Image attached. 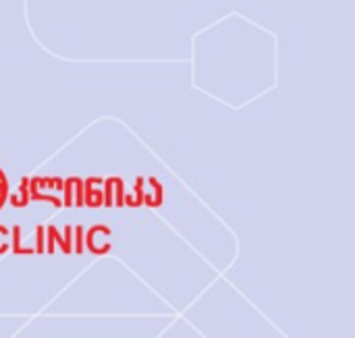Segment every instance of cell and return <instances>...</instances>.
I'll return each instance as SVG.
<instances>
[{"instance_id":"6da1fadb","label":"cell","mask_w":355,"mask_h":338,"mask_svg":"<svg viewBox=\"0 0 355 338\" xmlns=\"http://www.w3.org/2000/svg\"><path fill=\"white\" fill-rule=\"evenodd\" d=\"M102 197H104L102 204H106L108 208H112V206L121 208L125 204V199H123V181L121 179H108L106 189L102 191Z\"/></svg>"},{"instance_id":"7a4b0ae2","label":"cell","mask_w":355,"mask_h":338,"mask_svg":"<svg viewBox=\"0 0 355 338\" xmlns=\"http://www.w3.org/2000/svg\"><path fill=\"white\" fill-rule=\"evenodd\" d=\"M102 179H87L85 181V191H83V204L89 208H98L102 206L104 197H102Z\"/></svg>"},{"instance_id":"3957f363","label":"cell","mask_w":355,"mask_h":338,"mask_svg":"<svg viewBox=\"0 0 355 338\" xmlns=\"http://www.w3.org/2000/svg\"><path fill=\"white\" fill-rule=\"evenodd\" d=\"M146 183H148L150 191L141 189V204H146L150 208H158L162 204V185L156 179H148Z\"/></svg>"},{"instance_id":"277c9868","label":"cell","mask_w":355,"mask_h":338,"mask_svg":"<svg viewBox=\"0 0 355 338\" xmlns=\"http://www.w3.org/2000/svg\"><path fill=\"white\" fill-rule=\"evenodd\" d=\"M6 197H8V181H6L4 172L0 170V208L4 206Z\"/></svg>"},{"instance_id":"5b68a950","label":"cell","mask_w":355,"mask_h":338,"mask_svg":"<svg viewBox=\"0 0 355 338\" xmlns=\"http://www.w3.org/2000/svg\"><path fill=\"white\" fill-rule=\"evenodd\" d=\"M8 249V235H6V229L0 226V254H4Z\"/></svg>"},{"instance_id":"8992f818","label":"cell","mask_w":355,"mask_h":338,"mask_svg":"<svg viewBox=\"0 0 355 338\" xmlns=\"http://www.w3.org/2000/svg\"><path fill=\"white\" fill-rule=\"evenodd\" d=\"M75 231H77V254H81V231H83V229L77 226Z\"/></svg>"}]
</instances>
